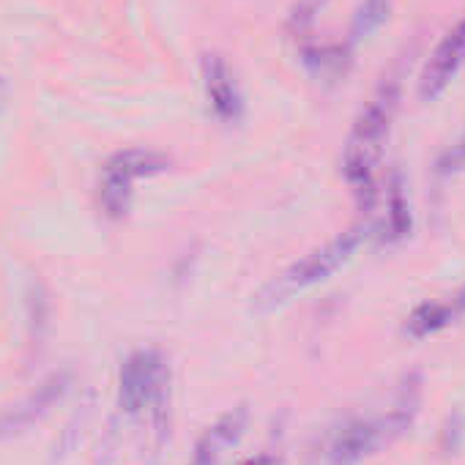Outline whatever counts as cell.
Returning <instances> with one entry per match:
<instances>
[{"mask_svg":"<svg viewBox=\"0 0 465 465\" xmlns=\"http://www.w3.org/2000/svg\"><path fill=\"white\" fill-rule=\"evenodd\" d=\"M203 88L213 115L224 124H239L244 115V96L236 83V74L222 55L203 58Z\"/></svg>","mask_w":465,"mask_h":465,"instance_id":"obj_7","label":"cell"},{"mask_svg":"<svg viewBox=\"0 0 465 465\" xmlns=\"http://www.w3.org/2000/svg\"><path fill=\"white\" fill-rule=\"evenodd\" d=\"M462 66H465V17L438 42L430 61L424 64L419 74V96L424 102L438 99L451 85V80Z\"/></svg>","mask_w":465,"mask_h":465,"instance_id":"obj_6","label":"cell"},{"mask_svg":"<svg viewBox=\"0 0 465 465\" xmlns=\"http://www.w3.org/2000/svg\"><path fill=\"white\" fill-rule=\"evenodd\" d=\"M167 361L159 351H137L132 353L124 367H121V381H118V402L121 411L134 416L148 408H162L164 394H167Z\"/></svg>","mask_w":465,"mask_h":465,"instance_id":"obj_4","label":"cell"},{"mask_svg":"<svg viewBox=\"0 0 465 465\" xmlns=\"http://www.w3.org/2000/svg\"><path fill=\"white\" fill-rule=\"evenodd\" d=\"M391 12V0H361L356 15H353V25H351V36L353 39H367L370 34H375Z\"/></svg>","mask_w":465,"mask_h":465,"instance_id":"obj_11","label":"cell"},{"mask_svg":"<svg viewBox=\"0 0 465 465\" xmlns=\"http://www.w3.org/2000/svg\"><path fill=\"white\" fill-rule=\"evenodd\" d=\"M304 61H307V66H310L315 74H321V77L337 74V72L345 66V61H348V47H342V45L312 47V50L304 53Z\"/></svg>","mask_w":465,"mask_h":465,"instance_id":"obj_13","label":"cell"},{"mask_svg":"<svg viewBox=\"0 0 465 465\" xmlns=\"http://www.w3.org/2000/svg\"><path fill=\"white\" fill-rule=\"evenodd\" d=\"M329 6V0H296L288 15V34L293 39H307V34L315 28L318 15Z\"/></svg>","mask_w":465,"mask_h":465,"instance_id":"obj_12","label":"cell"},{"mask_svg":"<svg viewBox=\"0 0 465 465\" xmlns=\"http://www.w3.org/2000/svg\"><path fill=\"white\" fill-rule=\"evenodd\" d=\"M361 239H364V227H351V230L340 232L337 239H331L329 244L312 250L307 258H302L299 263H293L291 269H285L274 282H269L255 296V307L261 312L277 310L280 304H285L296 293L310 291L312 285L329 280L340 266H345L353 258V252L359 250Z\"/></svg>","mask_w":465,"mask_h":465,"instance_id":"obj_3","label":"cell"},{"mask_svg":"<svg viewBox=\"0 0 465 465\" xmlns=\"http://www.w3.org/2000/svg\"><path fill=\"white\" fill-rule=\"evenodd\" d=\"M69 386H72V375L69 372H53L31 394H25L20 402H15V405L0 411V440L23 435L25 430L39 424L66 397Z\"/></svg>","mask_w":465,"mask_h":465,"instance_id":"obj_5","label":"cell"},{"mask_svg":"<svg viewBox=\"0 0 465 465\" xmlns=\"http://www.w3.org/2000/svg\"><path fill=\"white\" fill-rule=\"evenodd\" d=\"M465 170V132L460 134V140L446 148L438 159V173L440 175H454V173H462Z\"/></svg>","mask_w":465,"mask_h":465,"instance_id":"obj_14","label":"cell"},{"mask_svg":"<svg viewBox=\"0 0 465 465\" xmlns=\"http://www.w3.org/2000/svg\"><path fill=\"white\" fill-rule=\"evenodd\" d=\"M104 170H110V173H115L121 178H129L134 183L140 178H151V175L167 173L170 170V159L164 153H159V151H151V148H126V151L113 153L104 162Z\"/></svg>","mask_w":465,"mask_h":465,"instance_id":"obj_9","label":"cell"},{"mask_svg":"<svg viewBox=\"0 0 465 465\" xmlns=\"http://www.w3.org/2000/svg\"><path fill=\"white\" fill-rule=\"evenodd\" d=\"M397 102H400V83L383 80L381 88L359 113V118L353 121V129L345 140L342 173L353 194L364 205H372L378 197V173H381L383 151L391 134Z\"/></svg>","mask_w":465,"mask_h":465,"instance_id":"obj_1","label":"cell"},{"mask_svg":"<svg viewBox=\"0 0 465 465\" xmlns=\"http://www.w3.org/2000/svg\"><path fill=\"white\" fill-rule=\"evenodd\" d=\"M6 94H9V85L4 77H0V107H4V102H6Z\"/></svg>","mask_w":465,"mask_h":465,"instance_id":"obj_16","label":"cell"},{"mask_svg":"<svg viewBox=\"0 0 465 465\" xmlns=\"http://www.w3.org/2000/svg\"><path fill=\"white\" fill-rule=\"evenodd\" d=\"M419 405H421V386L419 378L411 375L402 381L386 413L353 419L334 435L329 446V465H359L361 460L378 454L383 446L394 443L413 424Z\"/></svg>","mask_w":465,"mask_h":465,"instance_id":"obj_2","label":"cell"},{"mask_svg":"<svg viewBox=\"0 0 465 465\" xmlns=\"http://www.w3.org/2000/svg\"><path fill=\"white\" fill-rule=\"evenodd\" d=\"M247 421H250L247 405H236V408H230L227 413H222V416H219L211 427H205V432L197 438L192 465H219L222 457L227 454V449H230V446H236L239 438L244 435Z\"/></svg>","mask_w":465,"mask_h":465,"instance_id":"obj_8","label":"cell"},{"mask_svg":"<svg viewBox=\"0 0 465 465\" xmlns=\"http://www.w3.org/2000/svg\"><path fill=\"white\" fill-rule=\"evenodd\" d=\"M408 232H411V208H408L402 181L400 175H394L386 183V211L381 219V236L383 242H400Z\"/></svg>","mask_w":465,"mask_h":465,"instance_id":"obj_10","label":"cell"},{"mask_svg":"<svg viewBox=\"0 0 465 465\" xmlns=\"http://www.w3.org/2000/svg\"><path fill=\"white\" fill-rule=\"evenodd\" d=\"M244 465H280V460L274 454H258V457L247 460Z\"/></svg>","mask_w":465,"mask_h":465,"instance_id":"obj_15","label":"cell"}]
</instances>
